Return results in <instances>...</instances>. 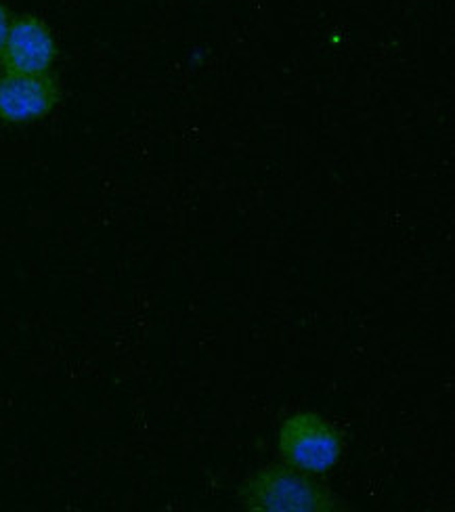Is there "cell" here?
<instances>
[{"label":"cell","mask_w":455,"mask_h":512,"mask_svg":"<svg viewBox=\"0 0 455 512\" xmlns=\"http://www.w3.org/2000/svg\"><path fill=\"white\" fill-rule=\"evenodd\" d=\"M237 500L256 512H334L342 502L294 466L269 464L237 489Z\"/></svg>","instance_id":"obj_1"},{"label":"cell","mask_w":455,"mask_h":512,"mask_svg":"<svg viewBox=\"0 0 455 512\" xmlns=\"http://www.w3.org/2000/svg\"><path fill=\"white\" fill-rule=\"evenodd\" d=\"M277 443L284 462L309 475L332 471L342 456L340 435L315 412H300L284 420Z\"/></svg>","instance_id":"obj_2"},{"label":"cell","mask_w":455,"mask_h":512,"mask_svg":"<svg viewBox=\"0 0 455 512\" xmlns=\"http://www.w3.org/2000/svg\"><path fill=\"white\" fill-rule=\"evenodd\" d=\"M57 59V42L51 28L36 15L11 19V28L0 53V66L9 74H51Z\"/></svg>","instance_id":"obj_3"},{"label":"cell","mask_w":455,"mask_h":512,"mask_svg":"<svg viewBox=\"0 0 455 512\" xmlns=\"http://www.w3.org/2000/svg\"><path fill=\"white\" fill-rule=\"evenodd\" d=\"M61 101V89L51 74H0V122L30 124L45 120Z\"/></svg>","instance_id":"obj_4"},{"label":"cell","mask_w":455,"mask_h":512,"mask_svg":"<svg viewBox=\"0 0 455 512\" xmlns=\"http://www.w3.org/2000/svg\"><path fill=\"white\" fill-rule=\"evenodd\" d=\"M11 13L9 9L5 7L3 0H0V53H3V47H5V40H7V34H9V28H11Z\"/></svg>","instance_id":"obj_5"}]
</instances>
